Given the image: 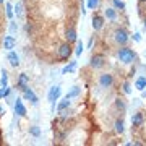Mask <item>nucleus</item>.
<instances>
[{
	"label": "nucleus",
	"instance_id": "obj_4",
	"mask_svg": "<svg viewBox=\"0 0 146 146\" xmlns=\"http://www.w3.org/2000/svg\"><path fill=\"white\" fill-rule=\"evenodd\" d=\"M70 55H72V44L70 42H65V44H62L57 49V57L60 60H67Z\"/></svg>",
	"mask_w": 146,
	"mask_h": 146
},
{
	"label": "nucleus",
	"instance_id": "obj_22",
	"mask_svg": "<svg viewBox=\"0 0 146 146\" xmlns=\"http://www.w3.org/2000/svg\"><path fill=\"white\" fill-rule=\"evenodd\" d=\"M5 15L7 18H13V15H15V8H13V5L11 3H5Z\"/></svg>",
	"mask_w": 146,
	"mask_h": 146
},
{
	"label": "nucleus",
	"instance_id": "obj_13",
	"mask_svg": "<svg viewBox=\"0 0 146 146\" xmlns=\"http://www.w3.org/2000/svg\"><path fill=\"white\" fill-rule=\"evenodd\" d=\"M7 60L10 62L11 67H15V68L20 65V57H18V55H16V52H13V50H10V52H8V55H7Z\"/></svg>",
	"mask_w": 146,
	"mask_h": 146
},
{
	"label": "nucleus",
	"instance_id": "obj_7",
	"mask_svg": "<svg viewBox=\"0 0 146 146\" xmlns=\"http://www.w3.org/2000/svg\"><path fill=\"white\" fill-rule=\"evenodd\" d=\"M23 98H25L26 101H29V102H31V104H34V106H36L37 102H39L37 96H36L34 93H33V89L29 88V86H28L26 89H23Z\"/></svg>",
	"mask_w": 146,
	"mask_h": 146
},
{
	"label": "nucleus",
	"instance_id": "obj_35",
	"mask_svg": "<svg viewBox=\"0 0 146 146\" xmlns=\"http://www.w3.org/2000/svg\"><path fill=\"white\" fill-rule=\"evenodd\" d=\"M2 3H3V0H0V5H2Z\"/></svg>",
	"mask_w": 146,
	"mask_h": 146
},
{
	"label": "nucleus",
	"instance_id": "obj_23",
	"mask_svg": "<svg viewBox=\"0 0 146 146\" xmlns=\"http://www.w3.org/2000/svg\"><path fill=\"white\" fill-rule=\"evenodd\" d=\"M29 135L34 136V138H39V136H41V128H39L37 125L29 127Z\"/></svg>",
	"mask_w": 146,
	"mask_h": 146
},
{
	"label": "nucleus",
	"instance_id": "obj_14",
	"mask_svg": "<svg viewBox=\"0 0 146 146\" xmlns=\"http://www.w3.org/2000/svg\"><path fill=\"white\" fill-rule=\"evenodd\" d=\"M65 37H67V42H70V44L76 42V39H78V36H76V31H75L73 28H68V29H67V33H65Z\"/></svg>",
	"mask_w": 146,
	"mask_h": 146
},
{
	"label": "nucleus",
	"instance_id": "obj_34",
	"mask_svg": "<svg viewBox=\"0 0 146 146\" xmlns=\"http://www.w3.org/2000/svg\"><path fill=\"white\" fill-rule=\"evenodd\" d=\"M143 96H146V89H145V91H143Z\"/></svg>",
	"mask_w": 146,
	"mask_h": 146
},
{
	"label": "nucleus",
	"instance_id": "obj_3",
	"mask_svg": "<svg viewBox=\"0 0 146 146\" xmlns=\"http://www.w3.org/2000/svg\"><path fill=\"white\" fill-rule=\"evenodd\" d=\"M128 33L125 31V29H122V28H117L114 31V41L119 44V46H125L127 42H128Z\"/></svg>",
	"mask_w": 146,
	"mask_h": 146
},
{
	"label": "nucleus",
	"instance_id": "obj_25",
	"mask_svg": "<svg viewBox=\"0 0 146 146\" xmlns=\"http://www.w3.org/2000/svg\"><path fill=\"white\" fill-rule=\"evenodd\" d=\"M13 8H15L16 18H21V16H23V7H21V3H16V5L13 7Z\"/></svg>",
	"mask_w": 146,
	"mask_h": 146
},
{
	"label": "nucleus",
	"instance_id": "obj_5",
	"mask_svg": "<svg viewBox=\"0 0 146 146\" xmlns=\"http://www.w3.org/2000/svg\"><path fill=\"white\" fill-rule=\"evenodd\" d=\"M106 65V57L101 54H94L91 60H89V67L91 68H102Z\"/></svg>",
	"mask_w": 146,
	"mask_h": 146
},
{
	"label": "nucleus",
	"instance_id": "obj_1",
	"mask_svg": "<svg viewBox=\"0 0 146 146\" xmlns=\"http://www.w3.org/2000/svg\"><path fill=\"white\" fill-rule=\"evenodd\" d=\"M117 57H119V60L122 63H125V65H130V63L135 62L136 58V54L131 50V49H128V47H122V49H119V52H117Z\"/></svg>",
	"mask_w": 146,
	"mask_h": 146
},
{
	"label": "nucleus",
	"instance_id": "obj_26",
	"mask_svg": "<svg viewBox=\"0 0 146 146\" xmlns=\"http://www.w3.org/2000/svg\"><path fill=\"white\" fill-rule=\"evenodd\" d=\"M114 7L117 10H125V3H123V0H114Z\"/></svg>",
	"mask_w": 146,
	"mask_h": 146
},
{
	"label": "nucleus",
	"instance_id": "obj_30",
	"mask_svg": "<svg viewBox=\"0 0 146 146\" xmlns=\"http://www.w3.org/2000/svg\"><path fill=\"white\" fill-rule=\"evenodd\" d=\"M83 49H84V46H83V42H78V44H76V50H75V52H76V55H81V54H83Z\"/></svg>",
	"mask_w": 146,
	"mask_h": 146
},
{
	"label": "nucleus",
	"instance_id": "obj_24",
	"mask_svg": "<svg viewBox=\"0 0 146 146\" xmlns=\"http://www.w3.org/2000/svg\"><path fill=\"white\" fill-rule=\"evenodd\" d=\"M115 107H117L119 110H122V112H123V110L127 109L125 101H123V99H120V98H117V99H115Z\"/></svg>",
	"mask_w": 146,
	"mask_h": 146
},
{
	"label": "nucleus",
	"instance_id": "obj_2",
	"mask_svg": "<svg viewBox=\"0 0 146 146\" xmlns=\"http://www.w3.org/2000/svg\"><path fill=\"white\" fill-rule=\"evenodd\" d=\"M60 94H62V88H60V84H55V86H52V88L49 89L47 99H49V102L52 104V109H55V101H58Z\"/></svg>",
	"mask_w": 146,
	"mask_h": 146
},
{
	"label": "nucleus",
	"instance_id": "obj_18",
	"mask_svg": "<svg viewBox=\"0 0 146 146\" xmlns=\"http://www.w3.org/2000/svg\"><path fill=\"white\" fill-rule=\"evenodd\" d=\"M135 88L138 89V91H145V89H146V78H145V76H140V78H136Z\"/></svg>",
	"mask_w": 146,
	"mask_h": 146
},
{
	"label": "nucleus",
	"instance_id": "obj_9",
	"mask_svg": "<svg viewBox=\"0 0 146 146\" xmlns=\"http://www.w3.org/2000/svg\"><path fill=\"white\" fill-rule=\"evenodd\" d=\"M16 86H18V89H21V91H23V89H26L28 86H29V78H28L26 73H20Z\"/></svg>",
	"mask_w": 146,
	"mask_h": 146
},
{
	"label": "nucleus",
	"instance_id": "obj_36",
	"mask_svg": "<svg viewBox=\"0 0 146 146\" xmlns=\"http://www.w3.org/2000/svg\"><path fill=\"white\" fill-rule=\"evenodd\" d=\"M145 28H146V18H145Z\"/></svg>",
	"mask_w": 146,
	"mask_h": 146
},
{
	"label": "nucleus",
	"instance_id": "obj_28",
	"mask_svg": "<svg viewBox=\"0 0 146 146\" xmlns=\"http://www.w3.org/2000/svg\"><path fill=\"white\" fill-rule=\"evenodd\" d=\"M8 94H10V88H8V86H5V88H0V99H2V98H7Z\"/></svg>",
	"mask_w": 146,
	"mask_h": 146
},
{
	"label": "nucleus",
	"instance_id": "obj_11",
	"mask_svg": "<svg viewBox=\"0 0 146 146\" xmlns=\"http://www.w3.org/2000/svg\"><path fill=\"white\" fill-rule=\"evenodd\" d=\"M102 26H104V18L99 15H94L93 16V29L94 31H101Z\"/></svg>",
	"mask_w": 146,
	"mask_h": 146
},
{
	"label": "nucleus",
	"instance_id": "obj_12",
	"mask_svg": "<svg viewBox=\"0 0 146 146\" xmlns=\"http://www.w3.org/2000/svg\"><path fill=\"white\" fill-rule=\"evenodd\" d=\"M143 122H145V117H143V114L141 112H136V114H133V117H131V125L133 127H141L143 125Z\"/></svg>",
	"mask_w": 146,
	"mask_h": 146
},
{
	"label": "nucleus",
	"instance_id": "obj_33",
	"mask_svg": "<svg viewBox=\"0 0 146 146\" xmlns=\"http://www.w3.org/2000/svg\"><path fill=\"white\" fill-rule=\"evenodd\" d=\"M2 114H5V110L2 109V106H0V115H2Z\"/></svg>",
	"mask_w": 146,
	"mask_h": 146
},
{
	"label": "nucleus",
	"instance_id": "obj_19",
	"mask_svg": "<svg viewBox=\"0 0 146 146\" xmlns=\"http://www.w3.org/2000/svg\"><path fill=\"white\" fill-rule=\"evenodd\" d=\"M75 68H76V60L70 62V63L67 65V67H63L62 73H63V75H67V73H73V72H75Z\"/></svg>",
	"mask_w": 146,
	"mask_h": 146
},
{
	"label": "nucleus",
	"instance_id": "obj_29",
	"mask_svg": "<svg viewBox=\"0 0 146 146\" xmlns=\"http://www.w3.org/2000/svg\"><path fill=\"white\" fill-rule=\"evenodd\" d=\"M122 91H123L125 94H130L131 93V88H130V83H128V81H125V83L122 84Z\"/></svg>",
	"mask_w": 146,
	"mask_h": 146
},
{
	"label": "nucleus",
	"instance_id": "obj_6",
	"mask_svg": "<svg viewBox=\"0 0 146 146\" xmlns=\"http://www.w3.org/2000/svg\"><path fill=\"white\" fill-rule=\"evenodd\" d=\"M99 84L102 88H110V86L114 84V76H112L110 73H102L99 76Z\"/></svg>",
	"mask_w": 146,
	"mask_h": 146
},
{
	"label": "nucleus",
	"instance_id": "obj_37",
	"mask_svg": "<svg viewBox=\"0 0 146 146\" xmlns=\"http://www.w3.org/2000/svg\"><path fill=\"white\" fill-rule=\"evenodd\" d=\"M140 2H146V0H140Z\"/></svg>",
	"mask_w": 146,
	"mask_h": 146
},
{
	"label": "nucleus",
	"instance_id": "obj_16",
	"mask_svg": "<svg viewBox=\"0 0 146 146\" xmlns=\"http://www.w3.org/2000/svg\"><path fill=\"white\" fill-rule=\"evenodd\" d=\"M104 16L107 18V20H110V21L117 20V8H106V10H104Z\"/></svg>",
	"mask_w": 146,
	"mask_h": 146
},
{
	"label": "nucleus",
	"instance_id": "obj_32",
	"mask_svg": "<svg viewBox=\"0 0 146 146\" xmlns=\"http://www.w3.org/2000/svg\"><path fill=\"white\" fill-rule=\"evenodd\" d=\"M133 39H135L136 42H140L141 41V34L140 33H135V34H133Z\"/></svg>",
	"mask_w": 146,
	"mask_h": 146
},
{
	"label": "nucleus",
	"instance_id": "obj_17",
	"mask_svg": "<svg viewBox=\"0 0 146 146\" xmlns=\"http://www.w3.org/2000/svg\"><path fill=\"white\" fill-rule=\"evenodd\" d=\"M80 93H81V88H80V86H73V88H72V89H70V91L67 93V96H65V98H68V99H73V98H78V96H80Z\"/></svg>",
	"mask_w": 146,
	"mask_h": 146
},
{
	"label": "nucleus",
	"instance_id": "obj_31",
	"mask_svg": "<svg viewBox=\"0 0 146 146\" xmlns=\"http://www.w3.org/2000/svg\"><path fill=\"white\" fill-rule=\"evenodd\" d=\"M16 31H18V25H16L15 21H10V33L11 34H15Z\"/></svg>",
	"mask_w": 146,
	"mask_h": 146
},
{
	"label": "nucleus",
	"instance_id": "obj_20",
	"mask_svg": "<svg viewBox=\"0 0 146 146\" xmlns=\"http://www.w3.org/2000/svg\"><path fill=\"white\" fill-rule=\"evenodd\" d=\"M115 131H117V133H120V135L125 131V123H123V120H122V119L115 120Z\"/></svg>",
	"mask_w": 146,
	"mask_h": 146
},
{
	"label": "nucleus",
	"instance_id": "obj_8",
	"mask_svg": "<svg viewBox=\"0 0 146 146\" xmlns=\"http://www.w3.org/2000/svg\"><path fill=\"white\" fill-rule=\"evenodd\" d=\"M15 114L18 117H25L26 115V107L23 104V99L21 98H16V101H15Z\"/></svg>",
	"mask_w": 146,
	"mask_h": 146
},
{
	"label": "nucleus",
	"instance_id": "obj_27",
	"mask_svg": "<svg viewBox=\"0 0 146 146\" xmlns=\"http://www.w3.org/2000/svg\"><path fill=\"white\" fill-rule=\"evenodd\" d=\"M99 5V0H88V8L89 10H96Z\"/></svg>",
	"mask_w": 146,
	"mask_h": 146
},
{
	"label": "nucleus",
	"instance_id": "obj_10",
	"mask_svg": "<svg viewBox=\"0 0 146 146\" xmlns=\"http://www.w3.org/2000/svg\"><path fill=\"white\" fill-rule=\"evenodd\" d=\"M15 46H16V39L13 36H5L3 37V49H5V50L10 52V50L15 49Z\"/></svg>",
	"mask_w": 146,
	"mask_h": 146
},
{
	"label": "nucleus",
	"instance_id": "obj_15",
	"mask_svg": "<svg viewBox=\"0 0 146 146\" xmlns=\"http://www.w3.org/2000/svg\"><path fill=\"white\" fill-rule=\"evenodd\" d=\"M70 104H72V101L68 99V98L62 99L60 102H58V106H57V112H60V114H62V112H65V110L70 107Z\"/></svg>",
	"mask_w": 146,
	"mask_h": 146
},
{
	"label": "nucleus",
	"instance_id": "obj_21",
	"mask_svg": "<svg viewBox=\"0 0 146 146\" xmlns=\"http://www.w3.org/2000/svg\"><path fill=\"white\" fill-rule=\"evenodd\" d=\"M0 75H2V76H0V86H2V88L8 86V73H7L5 70H2Z\"/></svg>",
	"mask_w": 146,
	"mask_h": 146
}]
</instances>
